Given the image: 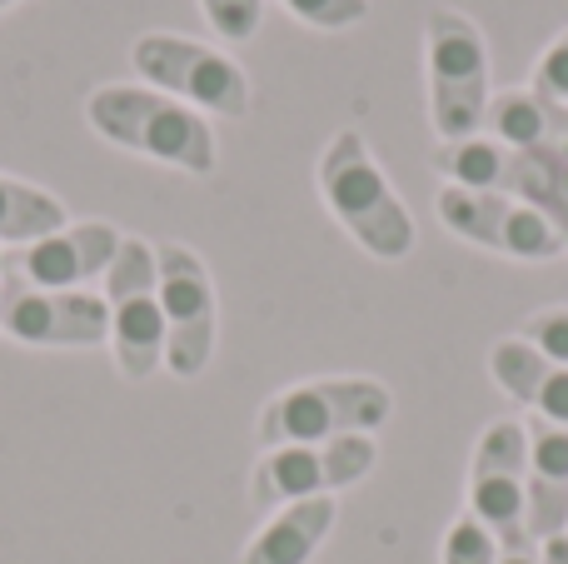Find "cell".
<instances>
[{
  "label": "cell",
  "mask_w": 568,
  "mask_h": 564,
  "mask_svg": "<svg viewBox=\"0 0 568 564\" xmlns=\"http://www.w3.org/2000/svg\"><path fill=\"white\" fill-rule=\"evenodd\" d=\"M469 515L499 535L504 550H524L529 540V435L524 420H494L484 435L474 440L469 455Z\"/></svg>",
  "instance_id": "10"
},
{
  "label": "cell",
  "mask_w": 568,
  "mask_h": 564,
  "mask_svg": "<svg viewBox=\"0 0 568 564\" xmlns=\"http://www.w3.org/2000/svg\"><path fill=\"white\" fill-rule=\"evenodd\" d=\"M120 230L110 220H70L65 230L16 250L10 265L40 290H90V280H105L120 255Z\"/></svg>",
  "instance_id": "12"
},
{
  "label": "cell",
  "mask_w": 568,
  "mask_h": 564,
  "mask_svg": "<svg viewBox=\"0 0 568 564\" xmlns=\"http://www.w3.org/2000/svg\"><path fill=\"white\" fill-rule=\"evenodd\" d=\"M210 30H215L225 46H245L260 36V20H265V0H200Z\"/></svg>",
  "instance_id": "19"
},
{
  "label": "cell",
  "mask_w": 568,
  "mask_h": 564,
  "mask_svg": "<svg viewBox=\"0 0 568 564\" xmlns=\"http://www.w3.org/2000/svg\"><path fill=\"white\" fill-rule=\"evenodd\" d=\"M310 30H349L369 16V0H280Z\"/></svg>",
  "instance_id": "20"
},
{
  "label": "cell",
  "mask_w": 568,
  "mask_h": 564,
  "mask_svg": "<svg viewBox=\"0 0 568 564\" xmlns=\"http://www.w3.org/2000/svg\"><path fill=\"white\" fill-rule=\"evenodd\" d=\"M519 335L529 340L534 350H544V355L559 360V365L568 370V305H544V310H534V315L524 320Z\"/></svg>",
  "instance_id": "21"
},
{
  "label": "cell",
  "mask_w": 568,
  "mask_h": 564,
  "mask_svg": "<svg viewBox=\"0 0 568 564\" xmlns=\"http://www.w3.org/2000/svg\"><path fill=\"white\" fill-rule=\"evenodd\" d=\"M110 305V355L125 380H150L165 370V310H160L155 245L145 235H125L105 275Z\"/></svg>",
  "instance_id": "6"
},
{
  "label": "cell",
  "mask_w": 568,
  "mask_h": 564,
  "mask_svg": "<svg viewBox=\"0 0 568 564\" xmlns=\"http://www.w3.org/2000/svg\"><path fill=\"white\" fill-rule=\"evenodd\" d=\"M529 90H539V95L554 100V105H568V30H564V36H554L549 46H544L539 66H534Z\"/></svg>",
  "instance_id": "22"
},
{
  "label": "cell",
  "mask_w": 568,
  "mask_h": 564,
  "mask_svg": "<svg viewBox=\"0 0 568 564\" xmlns=\"http://www.w3.org/2000/svg\"><path fill=\"white\" fill-rule=\"evenodd\" d=\"M379 465V445L374 435H344L324 440V445H280L265 450L260 465L250 470V505L260 515H275L300 500H324L339 490L359 485Z\"/></svg>",
  "instance_id": "8"
},
{
  "label": "cell",
  "mask_w": 568,
  "mask_h": 564,
  "mask_svg": "<svg viewBox=\"0 0 568 564\" xmlns=\"http://www.w3.org/2000/svg\"><path fill=\"white\" fill-rule=\"evenodd\" d=\"M539 564H568V535H554L539 545Z\"/></svg>",
  "instance_id": "23"
},
{
  "label": "cell",
  "mask_w": 568,
  "mask_h": 564,
  "mask_svg": "<svg viewBox=\"0 0 568 564\" xmlns=\"http://www.w3.org/2000/svg\"><path fill=\"white\" fill-rule=\"evenodd\" d=\"M504 560V545L489 525L464 510L449 530H444V545H439V564H499Z\"/></svg>",
  "instance_id": "18"
},
{
  "label": "cell",
  "mask_w": 568,
  "mask_h": 564,
  "mask_svg": "<svg viewBox=\"0 0 568 564\" xmlns=\"http://www.w3.org/2000/svg\"><path fill=\"white\" fill-rule=\"evenodd\" d=\"M6 270H10V260H6V250H0V295H6Z\"/></svg>",
  "instance_id": "25"
},
{
  "label": "cell",
  "mask_w": 568,
  "mask_h": 564,
  "mask_svg": "<svg viewBox=\"0 0 568 564\" xmlns=\"http://www.w3.org/2000/svg\"><path fill=\"white\" fill-rule=\"evenodd\" d=\"M10 6H20V0H0V10H10Z\"/></svg>",
  "instance_id": "26"
},
{
  "label": "cell",
  "mask_w": 568,
  "mask_h": 564,
  "mask_svg": "<svg viewBox=\"0 0 568 564\" xmlns=\"http://www.w3.org/2000/svg\"><path fill=\"white\" fill-rule=\"evenodd\" d=\"M394 415V395L374 375H314L280 390L260 405L255 440L260 450L280 445H324L344 435H374Z\"/></svg>",
  "instance_id": "3"
},
{
  "label": "cell",
  "mask_w": 568,
  "mask_h": 564,
  "mask_svg": "<svg viewBox=\"0 0 568 564\" xmlns=\"http://www.w3.org/2000/svg\"><path fill=\"white\" fill-rule=\"evenodd\" d=\"M434 210H439L444 230H454L459 240H469V245H479V250H494V255H504V260H529V265H544V260L568 255L564 230L554 225L544 210L524 205V200H514V195L439 185Z\"/></svg>",
  "instance_id": "9"
},
{
  "label": "cell",
  "mask_w": 568,
  "mask_h": 564,
  "mask_svg": "<svg viewBox=\"0 0 568 564\" xmlns=\"http://www.w3.org/2000/svg\"><path fill=\"white\" fill-rule=\"evenodd\" d=\"M65 225H70L65 200L50 195L45 185H30V180L0 170V250H26Z\"/></svg>",
  "instance_id": "17"
},
{
  "label": "cell",
  "mask_w": 568,
  "mask_h": 564,
  "mask_svg": "<svg viewBox=\"0 0 568 564\" xmlns=\"http://www.w3.org/2000/svg\"><path fill=\"white\" fill-rule=\"evenodd\" d=\"M499 564H539V545H524V550H504Z\"/></svg>",
  "instance_id": "24"
},
{
  "label": "cell",
  "mask_w": 568,
  "mask_h": 564,
  "mask_svg": "<svg viewBox=\"0 0 568 564\" xmlns=\"http://www.w3.org/2000/svg\"><path fill=\"white\" fill-rule=\"evenodd\" d=\"M130 70L140 85L165 90V95L195 105L200 115L245 120L250 115V75L235 56L205 40L175 36V30H145L130 46Z\"/></svg>",
  "instance_id": "5"
},
{
  "label": "cell",
  "mask_w": 568,
  "mask_h": 564,
  "mask_svg": "<svg viewBox=\"0 0 568 564\" xmlns=\"http://www.w3.org/2000/svg\"><path fill=\"white\" fill-rule=\"evenodd\" d=\"M489 375L514 405H524L529 415L568 430V370L559 360L534 350L524 335H504L489 350Z\"/></svg>",
  "instance_id": "13"
},
{
  "label": "cell",
  "mask_w": 568,
  "mask_h": 564,
  "mask_svg": "<svg viewBox=\"0 0 568 564\" xmlns=\"http://www.w3.org/2000/svg\"><path fill=\"white\" fill-rule=\"evenodd\" d=\"M160 310H165V370L175 380H200L220 345V295L210 265L180 240L155 245Z\"/></svg>",
  "instance_id": "7"
},
{
  "label": "cell",
  "mask_w": 568,
  "mask_h": 564,
  "mask_svg": "<svg viewBox=\"0 0 568 564\" xmlns=\"http://www.w3.org/2000/svg\"><path fill=\"white\" fill-rule=\"evenodd\" d=\"M0 335L30 350H95L110 345V305L95 290H40L10 265L0 295Z\"/></svg>",
  "instance_id": "11"
},
{
  "label": "cell",
  "mask_w": 568,
  "mask_h": 564,
  "mask_svg": "<svg viewBox=\"0 0 568 564\" xmlns=\"http://www.w3.org/2000/svg\"><path fill=\"white\" fill-rule=\"evenodd\" d=\"M484 135L509 150H568V105H554L539 90H494Z\"/></svg>",
  "instance_id": "16"
},
{
  "label": "cell",
  "mask_w": 568,
  "mask_h": 564,
  "mask_svg": "<svg viewBox=\"0 0 568 564\" xmlns=\"http://www.w3.org/2000/svg\"><path fill=\"white\" fill-rule=\"evenodd\" d=\"M529 540L544 545L554 535H568V430L529 415Z\"/></svg>",
  "instance_id": "14"
},
{
  "label": "cell",
  "mask_w": 568,
  "mask_h": 564,
  "mask_svg": "<svg viewBox=\"0 0 568 564\" xmlns=\"http://www.w3.org/2000/svg\"><path fill=\"white\" fill-rule=\"evenodd\" d=\"M85 120H90V130H95L100 140H110L115 150L160 160V165H175V170H185V175H215V165H220V145H215V130H210V115H200L195 105L165 95V90L110 80V85L85 95Z\"/></svg>",
  "instance_id": "2"
},
{
  "label": "cell",
  "mask_w": 568,
  "mask_h": 564,
  "mask_svg": "<svg viewBox=\"0 0 568 564\" xmlns=\"http://www.w3.org/2000/svg\"><path fill=\"white\" fill-rule=\"evenodd\" d=\"M424 85H429V125L439 140L484 135L489 115V40L464 10L429 6L424 16Z\"/></svg>",
  "instance_id": "4"
},
{
  "label": "cell",
  "mask_w": 568,
  "mask_h": 564,
  "mask_svg": "<svg viewBox=\"0 0 568 564\" xmlns=\"http://www.w3.org/2000/svg\"><path fill=\"white\" fill-rule=\"evenodd\" d=\"M314 185H320V200L339 230L364 250V255L384 260H409L414 255V215L399 200V190L389 185L384 165L374 160L369 140L359 130H334L329 145L320 150V165H314Z\"/></svg>",
  "instance_id": "1"
},
{
  "label": "cell",
  "mask_w": 568,
  "mask_h": 564,
  "mask_svg": "<svg viewBox=\"0 0 568 564\" xmlns=\"http://www.w3.org/2000/svg\"><path fill=\"white\" fill-rule=\"evenodd\" d=\"M334 520H339V500H300V505H284L265 520L255 540L240 550V564H310L320 555V545L334 535Z\"/></svg>",
  "instance_id": "15"
}]
</instances>
